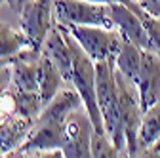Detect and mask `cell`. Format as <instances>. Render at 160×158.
Wrapping results in <instances>:
<instances>
[{
	"mask_svg": "<svg viewBox=\"0 0 160 158\" xmlns=\"http://www.w3.org/2000/svg\"><path fill=\"white\" fill-rule=\"evenodd\" d=\"M59 27H61L65 40L69 44V50H71L72 71H71V84L69 86L76 88V91L82 97L84 109L93 124V131L107 133L103 118H101V111H99V105H97V93H95V61L84 52V48L78 44V40L63 23H59Z\"/></svg>",
	"mask_w": 160,
	"mask_h": 158,
	"instance_id": "obj_1",
	"label": "cell"
},
{
	"mask_svg": "<svg viewBox=\"0 0 160 158\" xmlns=\"http://www.w3.org/2000/svg\"><path fill=\"white\" fill-rule=\"evenodd\" d=\"M116 63L112 59L95 61V93L97 105L101 111V118L111 141L120 152H126V135L120 118V103H118V90L114 78Z\"/></svg>",
	"mask_w": 160,
	"mask_h": 158,
	"instance_id": "obj_2",
	"label": "cell"
},
{
	"mask_svg": "<svg viewBox=\"0 0 160 158\" xmlns=\"http://www.w3.org/2000/svg\"><path fill=\"white\" fill-rule=\"evenodd\" d=\"M114 78H116V90H118L120 118H122L124 135H126V156H139L137 133H139V126H141V118H143L139 90L118 69H114Z\"/></svg>",
	"mask_w": 160,
	"mask_h": 158,
	"instance_id": "obj_3",
	"label": "cell"
},
{
	"mask_svg": "<svg viewBox=\"0 0 160 158\" xmlns=\"http://www.w3.org/2000/svg\"><path fill=\"white\" fill-rule=\"evenodd\" d=\"M53 13L63 25H97L114 29L111 4L90 0H53Z\"/></svg>",
	"mask_w": 160,
	"mask_h": 158,
	"instance_id": "obj_4",
	"label": "cell"
},
{
	"mask_svg": "<svg viewBox=\"0 0 160 158\" xmlns=\"http://www.w3.org/2000/svg\"><path fill=\"white\" fill-rule=\"evenodd\" d=\"M78 44L84 48V52L93 61H105L112 59L116 61V55L122 48L124 38L116 29L97 27V25H65Z\"/></svg>",
	"mask_w": 160,
	"mask_h": 158,
	"instance_id": "obj_5",
	"label": "cell"
},
{
	"mask_svg": "<svg viewBox=\"0 0 160 158\" xmlns=\"http://www.w3.org/2000/svg\"><path fill=\"white\" fill-rule=\"evenodd\" d=\"M21 31L31 38L36 50L42 44L53 25V0H31L21 10Z\"/></svg>",
	"mask_w": 160,
	"mask_h": 158,
	"instance_id": "obj_6",
	"label": "cell"
},
{
	"mask_svg": "<svg viewBox=\"0 0 160 158\" xmlns=\"http://www.w3.org/2000/svg\"><path fill=\"white\" fill-rule=\"evenodd\" d=\"M92 133L93 124L88 112H80L78 109L72 111L65 120V141H63V154L69 158H86L92 156Z\"/></svg>",
	"mask_w": 160,
	"mask_h": 158,
	"instance_id": "obj_7",
	"label": "cell"
},
{
	"mask_svg": "<svg viewBox=\"0 0 160 158\" xmlns=\"http://www.w3.org/2000/svg\"><path fill=\"white\" fill-rule=\"evenodd\" d=\"M63 141H65V122L57 124L36 118L25 143L15 152H12V156H27L32 151H42V149H63Z\"/></svg>",
	"mask_w": 160,
	"mask_h": 158,
	"instance_id": "obj_8",
	"label": "cell"
},
{
	"mask_svg": "<svg viewBox=\"0 0 160 158\" xmlns=\"http://www.w3.org/2000/svg\"><path fill=\"white\" fill-rule=\"evenodd\" d=\"M137 90L143 111L160 99V55L151 50H143Z\"/></svg>",
	"mask_w": 160,
	"mask_h": 158,
	"instance_id": "obj_9",
	"label": "cell"
},
{
	"mask_svg": "<svg viewBox=\"0 0 160 158\" xmlns=\"http://www.w3.org/2000/svg\"><path fill=\"white\" fill-rule=\"evenodd\" d=\"M111 10H112L114 29L122 34V38L137 44L143 50H149V36L139 15L124 2H111Z\"/></svg>",
	"mask_w": 160,
	"mask_h": 158,
	"instance_id": "obj_10",
	"label": "cell"
},
{
	"mask_svg": "<svg viewBox=\"0 0 160 158\" xmlns=\"http://www.w3.org/2000/svg\"><path fill=\"white\" fill-rule=\"evenodd\" d=\"M36 120L23 116H12L0 124V156H12L25 143Z\"/></svg>",
	"mask_w": 160,
	"mask_h": 158,
	"instance_id": "obj_11",
	"label": "cell"
},
{
	"mask_svg": "<svg viewBox=\"0 0 160 158\" xmlns=\"http://www.w3.org/2000/svg\"><path fill=\"white\" fill-rule=\"evenodd\" d=\"M82 103V97H80V93L76 91V88L72 86H67L63 90H59L53 97L52 101L42 109V112H40V120H48V122H57V124H63L67 120V116L76 111Z\"/></svg>",
	"mask_w": 160,
	"mask_h": 158,
	"instance_id": "obj_12",
	"label": "cell"
},
{
	"mask_svg": "<svg viewBox=\"0 0 160 158\" xmlns=\"http://www.w3.org/2000/svg\"><path fill=\"white\" fill-rule=\"evenodd\" d=\"M65 84L61 72H59L57 65L42 52L38 59V93L42 97L44 107L52 101V97L61 90V86Z\"/></svg>",
	"mask_w": 160,
	"mask_h": 158,
	"instance_id": "obj_13",
	"label": "cell"
},
{
	"mask_svg": "<svg viewBox=\"0 0 160 158\" xmlns=\"http://www.w3.org/2000/svg\"><path fill=\"white\" fill-rule=\"evenodd\" d=\"M160 137V99L151 105L147 111H143V118H141V126H139V133H137V149H139V156H143L145 151Z\"/></svg>",
	"mask_w": 160,
	"mask_h": 158,
	"instance_id": "obj_14",
	"label": "cell"
},
{
	"mask_svg": "<svg viewBox=\"0 0 160 158\" xmlns=\"http://www.w3.org/2000/svg\"><path fill=\"white\" fill-rule=\"evenodd\" d=\"M141 57H143V48H139L137 44L130 42L124 38L122 48H120L118 55H116V69L122 72L130 82H133L137 86L139 80V69H141Z\"/></svg>",
	"mask_w": 160,
	"mask_h": 158,
	"instance_id": "obj_15",
	"label": "cell"
},
{
	"mask_svg": "<svg viewBox=\"0 0 160 158\" xmlns=\"http://www.w3.org/2000/svg\"><path fill=\"white\" fill-rule=\"evenodd\" d=\"M25 48H34V46L23 31H15L6 23H0V57L13 59V55H17Z\"/></svg>",
	"mask_w": 160,
	"mask_h": 158,
	"instance_id": "obj_16",
	"label": "cell"
},
{
	"mask_svg": "<svg viewBox=\"0 0 160 158\" xmlns=\"http://www.w3.org/2000/svg\"><path fill=\"white\" fill-rule=\"evenodd\" d=\"M122 2L126 6H130L139 15V19L143 21V27L147 31V36H149V50L160 55V17L151 15L149 12H145L137 2H133V0H122Z\"/></svg>",
	"mask_w": 160,
	"mask_h": 158,
	"instance_id": "obj_17",
	"label": "cell"
},
{
	"mask_svg": "<svg viewBox=\"0 0 160 158\" xmlns=\"http://www.w3.org/2000/svg\"><path fill=\"white\" fill-rule=\"evenodd\" d=\"M13 93H15L17 116L36 120V118L40 116V112H42V109H44L40 93L38 91H23V90H17L15 86H13Z\"/></svg>",
	"mask_w": 160,
	"mask_h": 158,
	"instance_id": "obj_18",
	"label": "cell"
},
{
	"mask_svg": "<svg viewBox=\"0 0 160 158\" xmlns=\"http://www.w3.org/2000/svg\"><path fill=\"white\" fill-rule=\"evenodd\" d=\"M90 149H92V156H95V158H103V156L105 158H116V156H120V151L111 141L109 133H97V131H93L92 133Z\"/></svg>",
	"mask_w": 160,
	"mask_h": 158,
	"instance_id": "obj_19",
	"label": "cell"
},
{
	"mask_svg": "<svg viewBox=\"0 0 160 158\" xmlns=\"http://www.w3.org/2000/svg\"><path fill=\"white\" fill-rule=\"evenodd\" d=\"M17 116V105H15V93H13V84L0 93V124L6 122L8 118Z\"/></svg>",
	"mask_w": 160,
	"mask_h": 158,
	"instance_id": "obj_20",
	"label": "cell"
},
{
	"mask_svg": "<svg viewBox=\"0 0 160 158\" xmlns=\"http://www.w3.org/2000/svg\"><path fill=\"white\" fill-rule=\"evenodd\" d=\"M137 4L154 17H160V0H137Z\"/></svg>",
	"mask_w": 160,
	"mask_h": 158,
	"instance_id": "obj_21",
	"label": "cell"
},
{
	"mask_svg": "<svg viewBox=\"0 0 160 158\" xmlns=\"http://www.w3.org/2000/svg\"><path fill=\"white\" fill-rule=\"evenodd\" d=\"M12 67H0V93L12 86Z\"/></svg>",
	"mask_w": 160,
	"mask_h": 158,
	"instance_id": "obj_22",
	"label": "cell"
},
{
	"mask_svg": "<svg viewBox=\"0 0 160 158\" xmlns=\"http://www.w3.org/2000/svg\"><path fill=\"white\" fill-rule=\"evenodd\" d=\"M143 156H160V137H158V139L145 151V154Z\"/></svg>",
	"mask_w": 160,
	"mask_h": 158,
	"instance_id": "obj_23",
	"label": "cell"
},
{
	"mask_svg": "<svg viewBox=\"0 0 160 158\" xmlns=\"http://www.w3.org/2000/svg\"><path fill=\"white\" fill-rule=\"evenodd\" d=\"M27 2H31V0H8V4H10V8H12L13 12H17V13H21L23 6H25Z\"/></svg>",
	"mask_w": 160,
	"mask_h": 158,
	"instance_id": "obj_24",
	"label": "cell"
},
{
	"mask_svg": "<svg viewBox=\"0 0 160 158\" xmlns=\"http://www.w3.org/2000/svg\"><path fill=\"white\" fill-rule=\"evenodd\" d=\"M8 65H12V59H8V57H0V67H8Z\"/></svg>",
	"mask_w": 160,
	"mask_h": 158,
	"instance_id": "obj_25",
	"label": "cell"
},
{
	"mask_svg": "<svg viewBox=\"0 0 160 158\" xmlns=\"http://www.w3.org/2000/svg\"><path fill=\"white\" fill-rule=\"evenodd\" d=\"M90 2H103V4H111V2H122V0H90Z\"/></svg>",
	"mask_w": 160,
	"mask_h": 158,
	"instance_id": "obj_26",
	"label": "cell"
},
{
	"mask_svg": "<svg viewBox=\"0 0 160 158\" xmlns=\"http://www.w3.org/2000/svg\"><path fill=\"white\" fill-rule=\"evenodd\" d=\"M4 2H8V0H0V6H2V4H4Z\"/></svg>",
	"mask_w": 160,
	"mask_h": 158,
	"instance_id": "obj_27",
	"label": "cell"
}]
</instances>
